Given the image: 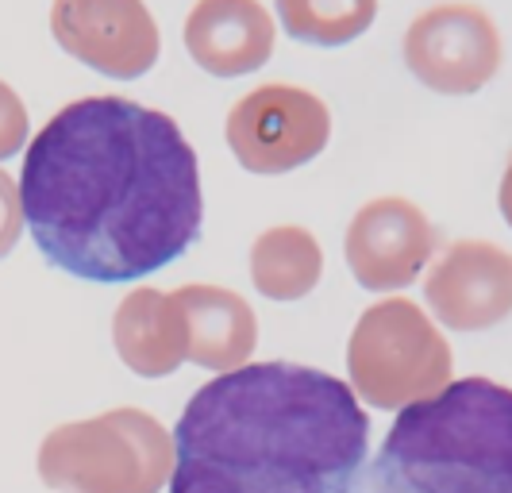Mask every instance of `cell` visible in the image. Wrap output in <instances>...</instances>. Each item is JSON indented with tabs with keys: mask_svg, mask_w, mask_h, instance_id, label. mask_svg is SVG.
I'll use <instances>...</instances> for the list:
<instances>
[{
	"mask_svg": "<svg viewBox=\"0 0 512 493\" xmlns=\"http://www.w3.org/2000/svg\"><path fill=\"white\" fill-rule=\"evenodd\" d=\"M355 493H512V390L462 378L397 409Z\"/></svg>",
	"mask_w": 512,
	"mask_h": 493,
	"instance_id": "obj_3",
	"label": "cell"
},
{
	"mask_svg": "<svg viewBox=\"0 0 512 493\" xmlns=\"http://www.w3.org/2000/svg\"><path fill=\"white\" fill-rule=\"evenodd\" d=\"M189 58L212 78H243L270 62L278 24L262 0H197L181 27Z\"/></svg>",
	"mask_w": 512,
	"mask_h": 493,
	"instance_id": "obj_11",
	"label": "cell"
},
{
	"mask_svg": "<svg viewBox=\"0 0 512 493\" xmlns=\"http://www.w3.org/2000/svg\"><path fill=\"white\" fill-rule=\"evenodd\" d=\"M27 143V108L20 101V93L0 81V162L12 155H20Z\"/></svg>",
	"mask_w": 512,
	"mask_h": 493,
	"instance_id": "obj_16",
	"label": "cell"
},
{
	"mask_svg": "<svg viewBox=\"0 0 512 493\" xmlns=\"http://www.w3.org/2000/svg\"><path fill=\"white\" fill-rule=\"evenodd\" d=\"M20 205L43 259L81 282H131L181 259L205 220L201 166L174 116L81 97L31 139Z\"/></svg>",
	"mask_w": 512,
	"mask_h": 493,
	"instance_id": "obj_1",
	"label": "cell"
},
{
	"mask_svg": "<svg viewBox=\"0 0 512 493\" xmlns=\"http://www.w3.org/2000/svg\"><path fill=\"white\" fill-rule=\"evenodd\" d=\"M451 343L409 297H389L359 316L347 343L351 390L374 409H405L451 386Z\"/></svg>",
	"mask_w": 512,
	"mask_h": 493,
	"instance_id": "obj_5",
	"label": "cell"
},
{
	"mask_svg": "<svg viewBox=\"0 0 512 493\" xmlns=\"http://www.w3.org/2000/svg\"><path fill=\"white\" fill-rule=\"evenodd\" d=\"M370 416L347 382L301 363H243L193 393L170 493H355Z\"/></svg>",
	"mask_w": 512,
	"mask_h": 493,
	"instance_id": "obj_2",
	"label": "cell"
},
{
	"mask_svg": "<svg viewBox=\"0 0 512 493\" xmlns=\"http://www.w3.org/2000/svg\"><path fill=\"white\" fill-rule=\"evenodd\" d=\"M405 66L420 85L443 97H470L497 78L505 43L497 20L474 0H443L424 8L405 31Z\"/></svg>",
	"mask_w": 512,
	"mask_h": 493,
	"instance_id": "obj_7",
	"label": "cell"
},
{
	"mask_svg": "<svg viewBox=\"0 0 512 493\" xmlns=\"http://www.w3.org/2000/svg\"><path fill=\"white\" fill-rule=\"evenodd\" d=\"M51 35L104 78H143L162 54V31L143 0H54Z\"/></svg>",
	"mask_w": 512,
	"mask_h": 493,
	"instance_id": "obj_8",
	"label": "cell"
},
{
	"mask_svg": "<svg viewBox=\"0 0 512 493\" xmlns=\"http://www.w3.org/2000/svg\"><path fill=\"white\" fill-rule=\"evenodd\" d=\"M432 316L455 332H486L512 316V255L486 239H459L424 278Z\"/></svg>",
	"mask_w": 512,
	"mask_h": 493,
	"instance_id": "obj_10",
	"label": "cell"
},
{
	"mask_svg": "<svg viewBox=\"0 0 512 493\" xmlns=\"http://www.w3.org/2000/svg\"><path fill=\"white\" fill-rule=\"evenodd\" d=\"M285 35L308 47L355 43L378 20V0H274Z\"/></svg>",
	"mask_w": 512,
	"mask_h": 493,
	"instance_id": "obj_15",
	"label": "cell"
},
{
	"mask_svg": "<svg viewBox=\"0 0 512 493\" xmlns=\"http://www.w3.org/2000/svg\"><path fill=\"white\" fill-rule=\"evenodd\" d=\"M324 274L320 239L301 224L266 228L251 247V282L270 301H301Z\"/></svg>",
	"mask_w": 512,
	"mask_h": 493,
	"instance_id": "obj_14",
	"label": "cell"
},
{
	"mask_svg": "<svg viewBox=\"0 0 512 493\" xmlns=\"http://www.w3.org/2000/svg\"><path fill=\"white\" fill-rule=\"evenodd\" d=\"M174 474V436L143 409L58 424L39 447V478L58 493H158Z\"/></svg>",
	"mask_w": 512,
	"mask_h": 493,
	"instance_id": "obj_4",
	"label": "cell"
},
{
	"mask_svg": "<svg viewBox=\"0 0 512 493\" xmlns=\"http://www.w3.org/2000/svg\"><path fill=\"white\" fill-rule=\"evenodd\" d=\"M439 235L428 216L405 197H378L362 205L347 228L343 251L362 289L389 293L412 286L436 255Z\"/></svg>",
	"mask_w": 512,
	"mask_h": 493,
	"instance_id": "obj_9",
	"label": "cell"
},
{
	"mask_svg": "<svg viewBox=\"0 0 512 493\" xmlns=\"http://www.w3.org/2000/svg\"><path fill=\"white\" fill-rule=\"evenodd\" d=\"M24 232V205H20V185L0 170V259L20 243Z\"/></svg>",
	"mask_w": 512,
	"mask_h": 493,
	"instance_id": "obj_17",
	"label": "cell"
},
{
	"mask_svg": "<svg viewBox=\"0 0 512 493\" xmlns=\"http://www.w3.org/2000/svg\"><path fill=\"white\" fill-rule=\"evenodd\" d=\"M178 297L189 320V363L220 374L251 363L258 320L239 293L220 286H181Z\"/></svg>",
	"mask_w": 512,
	"mask_h": 493,
	"instance_id": "obj_13",
	"label": "cell"
},
{
	"mask_svg": "<svg viewBox=\"0 0 512 493\" xmlns=\"http://www.w3.org/2000/svg\"><path fill=\"white\" fill-rule=\"evenodd\" d=\"M224 135L243 170L289 174L328 147L332 112L312 89L266 81L231 104Z\"/></svg>",
	"mask_w": 512,
	"mask_h": 493,
	"instance_id": "obj_6",
	"label": "cell"
},
{
	"mask_svg": "<svg viewBox=\"0 0 512 493\" xmlns=\"http://www.w3.org/2000/svg\"><path fill=\"white\" fill-rule=\"evenodd\" d=\"M497 205H501L505 224L512 228V155H509V166H505V178H501V189H497Z\"/></svg>",
	"mask_w": 512,
	"mask_h": 493,
	"instance_id": "obj_18",
	"label": "cell"
},
{
	"mask_svg": "<svg viewBox=\"0 0 512 493\" xmlns=\"http://www.w3.org/2000/svg\"><path fill=\"white\" fill-rule=\"evenodd\" d=\"M112 343L124 366L139 378H166L189 363V320L178 289H131L112 316Z\"/></svg>",
	"mask_w": 512,
	"mask_h": 493,
	"instance_id": "obj_12",
	"label": "cell"
}]
</instances>
